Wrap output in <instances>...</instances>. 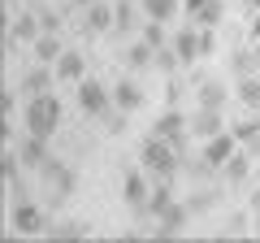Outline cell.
Segmentation results:
<instances>
[{
	"label": "cell",
	"mask_w": 260,
	"mask_h": 243,
	"mask_svg": "<svg viewBox=\"0 0 260 243\" xmlns=\"http://www.w3.org/2000/svg\"><path fill=\"white\" fill-rule=\"evenodd\" d=\"M225 230H230V234H243V230H247V213H234L230 222H225Z\"/></svg>",
	"instance_id": "cell-31"
},
{
	"label": "cell",
	"mask_w": 260,
	"mask_h": 243,
	"mask_svg": "<svg viewBox=\"0 0 260 243\" xmlns=\"http://www.w3.org/2000/svg\"><path fill=\"white\" fill-rule=\"evenodd\" d=\"M18 152H22V165H26V174H39V169L48 165V157H52L44 135H26V139L18 143Z\"/></svg>",
	"instance_id": "cell-13"
},
{
	"label": "cell",
	"mask_w": 260,
	"mask_h": 243,
	"mask_svg": "<svg viewBox=\"0 0 260 243\" xmlns=\"http://www.w3.org/2000/svg\"><path fill=\"white\" fill-rule=\"evenodd\" d=\"M213 48H217V31L200 26V52H204V56H213Z\"/></svg>",
	"instance_id": "cell-30"
},
{
	"label": "cell",
	"mask_w": 260,
	"mask_h": 243,
	"mask_svg": "<svg viewBox=\"0 0 260 243\" xmlns=\"http://www.w3.org/2000/svg\"><path fill=\"white\" fill-rule=\"evenodd\" d=\"M186 222H191V204H182V200H169V204L156 213V234H160V239H169V234H182Z\"/></svg>",
	"instance_id": "cell-10"
},
{
	"label": "cell",
	"mask_w": 260,
	"mask_h": 243,
	"mask_svg": "<svg viewBox=\"0 0 260 243\" xmlns=\"http://www.w3.org/2000/svg\"><path fill=\"white\" fill-rule=\"evenodd\" d=\"M251 165H256V157H251L247 148H239V152H234V157L221 165V178L230 183V187H243V183L251 178Z\"/></svg>",
	"instance_id": "cell-17"
},
{
	"label": "cell",
	"mask_w": 260,
	"mask_h": 243,
	"mask_svg": "<svg viewBox=\"0 0 260 243\" xmlns=\"http://www.w3.org/2000/svg\"><path fill=\"white\" fill-rule=\"evenodd\" d=\"M56 131H61V100H56V92L30 96V100H26V135H44V139H52Z\"/></svg>",
	"instance_id": "cell-2"
},
{
	"label": "cell",
	"mask_w": 260,
	"mask_h": 243,
	"mask_svg": "<svg viewBox=\"0 0 260 243\" xmlns=\"http://www.w3.org/2000/svg\"><path fill=\"white\" fill-rule=\"evenodd\" d=\"M156 70H160V74H178V70H182V56L174 52V44L156 48Z\"/></svg>",
	"instance_id": "cell-28"
},
{
	"label": "cell",
	"mask_w": 260,
	"mask_h": 243,
	"mask_svg": "<svg viewBox=\"0 0 260 243\" xmlns=\"http://www.w3.org/2000/svg\"><path fill=\"white\" fill-rule=\"evenodd\" d=\"M39 9V22H44V31H61V9H52V5H44V0H30Z\"/></svg>",
	"instance_id": "cell-29"
},
{
	"label": "cell",
	"mask_w": 260,
	"mask_h": 243,
	"mask_svg": "<svg viewBox=\"0 0 260 243\" xmlns=\"http://www.w3.org/2000/svg\"><path fill=\"white\" fill-rule=\"evenodd\" d=\"M56 78H61V83H78V78H87V56L78 52V48H65L61 52V61H56Z\"/></svg>",
	"instance_id": "cell-18"
},
{
	"label": "cell",
	"mask_w": 260,
	"mask_h": 243,
	"mask_svg": "<svg viewBox=\"0 0 260 243\" xmlns=\"http://www.w3.org/2000/svg\"><path fill=\"white\" fill-rule=\"evenodd\" d=\"M152 135L169 139V143H174L178 152H186V143L195 139V135H191V117H186L182 109H165V113H160L156 122H152Z\"/></svg>",
	"instance_id": "cell-7"
},
{
	"label": "cell",
	"mask_w": 260,
	"mask_h": 243,
	"mask_svg": "<svg viewBox=\"0 0 260 243\" xmlns=\"http://www.w3.org/2000/svg\"><path fill=\"white\" fill-rule=\"evenodd\" d=\"M9 230L13 234H48L52 230V217H48L44 204L22 196V200H9Z\"/></svg>",
	"instance_id": "cell-3"
},
{
	"label": "cell",
	"mask_w": 260,
	"mask_h": 243,
	"mask_svg": "<svg viewBox=\"0 0 260 243\" xmlns=\"http://www.w3.org/2000/svg\"><path fill=\"white\" fill-rule=\"evenodd\" d=\"M247 44H260V13L247 22Z\"/></svg>",
	"instance_id": "cell-33"
},
{
	"label": "cell",
	"mask_w": 260,
	"mask_h": 243,
	"mask_svg": "<svg viewBox=\"0 0 260 243\" xmlns=\"http://www.w3.org/2000/svg\"><path fill=\"white\" fill-rule=\"evenodd\" d=\"M139 35L148 39L152 48H165L169 39H174V35H169V31H165V22H156V18H148V22H143V31H139Z\"/></svg>",
	"instance_id": "cell-27"
},
{
	"label": "cell",
	"mask_w": 260,
	"mask_h": 243,
	"mask_svg": "<svg viewBox=\"0 0 260 243\" xmlns=\"http://www.w3.org/2000/svg\"><path fill=\"white\" fill-rule=\"evenodd\" d=\"M234 104H243L247 113H260V74L234 78Z\"/></svg>",
	"instance_id": "cell-21"
},
{
	"label": "cell",
	"mask_w": 260,
	"mask_h": 243,
	"mask_svg": "<svg viewBox=\"0 0 260 243\" xmlns=\"http://www.w3.org/2000/svg\"><path fill=\"white\" fill-rule=\"evenodd\" d=\"M39 178L48 183V208H61L78 187V169L65 165V161H56V157H48V165L39 169Z\"/></svg>",
	"instance_id": "cell-4"
},
{
	"label": "cell",
	"mask_w": 260,
	"mask_h": 243,
	"mask_svg": "<svg viewBox=\"0 0 260 243\" xmlns=\"http://www.w3.org/2000/svg\"><path fill=\"white\" fill-rule=\"evenodd\" d=\"M126 66L130 70H148V66H156V48L148 44V39H130V48H126Z\"/></svg>",
	"instance_id": "cell-22"
},
{
	"label": "cell",
	"mask_w": 260,
	"mask_h": 243,
	"mask_svg": "<svg viewBox=\"0 0 260 243\" xmlns=\"http://www.w3.org/2000/svg\"><path fill=\"white\" fill-rule=\"evenodd\" d=\"M52 239H83V234H91V226L87 222H52Z\"/></svg>",
	"instance_id": "cell-26"
},
{
	"label": "cell",
	"mask_w": 260,
	"mask_h": 243,
	"mask_svg": "<svg viewBox=\"0 0 260 243\" xmlns=\"http://www.w3.org/2000/svg\"><path fill=\"white\" fill-rule=\"evenodd\" d=\"M239 9L247 13V22H251V18H256V13H260V0H239Z\"/></svg>",
	"instance_id": "cell-34"
},
{
	"label": "cell",
	"mask_w": 260,
	"mask_h": 243,
	"mask_svg": "<svg viewBox=\"0 0 260 243\" xmlns=\"http://www.w3.org/2000/svg\"><path fill=\"white\" fill-rule=\"evenodd\" d=\"M121 200H126V208L139 222H148V200H152V178H148V169H126V178H121Z\"/></svg>",
	"instance_id": "cell-5"
},
{
	"label": "cell",
	"mask_w": 260,
	"mask_h": 243,
	"mask_svg": "<svg viewBox=\"0 0 260 243\" xmlns=\"http://www.w3.org/2000/svg\"><path fill=\"white\" fill-rule=\"evenodd\" d=\"M139 5H143V13L156 18V22H169L178 9H182V0H139Z\"/></svg>",
	"instance_id": "cell-24"
},
{
	"label": "cell",
	"mask_w": 260,
	"mask_h": 243,
	"mask_svg": "<svg viewBox=\"0 0 260 243\" xmlns=\"http://www.w3.org/2000/svg\"><path fill=\"white\" fill-rule=\"evenodd\" d=\"M195 104L200 109H225L230 104V87L217 83V78H204V83L195 87Z\"/></svg>",
	"instance_id": "cell-19"
},
{
	"label": "cell",
	"mask_w": 260,
	"mask_h": 243,
	"mask_svg": "<svg viewBox=\"0 0 260 243\" xmlns=\"http://www.w3.org/2000/svg\"><path fill=\"white\" fill-rule=\"evenodd\" d=\"M78 109L87 113V117H104V113L113 109V87H104L95 74H87V78H78Z\"/></svg>",
	"instance_id": "cell-6"
},
{
	"label": "cell",
	"mask_w": 260,
	"mask_h": 243,
	"mask_svg": "<svg viewBox=\"0 0 260 243\" xmlns=\"http://www.w3.org/2000/svg\"><path fill=\"white\" fill-rule=\"evenodd\" d=\"M113 13H117V35H135V5L130 0H113Z\"/></svg>",
	"instance_id": "cell-25"
},
{
	"label": "cell",
	"mask_w": 260,
	"mask_h": 243,
	"mask_svg": "<svg viewBox=\"0 0 260 243\" xmlns=\"http://www.w3.org/2000/svg\"><path fill=\"white\" fill-rule=\"evenodd\" d=\"M5 31H9V35L18 39V44H35V39L44 35V22H39V9H35V5L18 9V13L9 18V26H5Z\"/></svg>",
	"instance_id": "cell-9"
},
{
	"label": "cell",
	"mask_w": 260,
	"mask_h": 243,
	"mask_svg": "<svg viewBox=\"0 0 260 243\" xmlns=\"http://www.w3.org/2000/svg\"><path fill=\"white\" fill-rule=\"evenodd\" d=\"M221 131H225L221 109H195V113H191V135H195L200 143L213 139V135H221Z\"/></svg>",
	"instance_id": "cell-14"
},
{
	"label": "cell",
	"mask_w": 260,
	"mask_h": 243,
	"mask_svg": "<svg viewBox=\"0 0 260 243\" xmlns=\"http://www.w3.org/2000/svg\"><path fill=\"white\" fill-rule=\"evenodd\" d=\"M239 148H243V143H239V135H234V131H221V135H213V139H204L200 157H204V165L221 169V165H225V161H230Z\"/></svg>",
	"instance_id": "cell-8"
},
{
	"label": "cell",
	"mask_w": 260,
	"mask_h": 243,
	"mask_svg": "<svg viewBox=\"0 0 260 243\" xmlns=\"http://www.w3.org/2000/svg\"><path fill=\"white\" fill-rule=\"evenodd\" d=\"M113 104L126 109V113L143 109V87L135 83V78H117V83H113Z\"/></svg>",
	"instance_id": "cell-20"
},
{
	"label": "cell",
	"mask_w": 260,
	"mask_h": 243,
	"mask_svg": "<svg viewBox=\"0 0 260 243\" xmlns=\"http://www.w3.org/2000/svg\"><path fill=\"white\" fill-rule=\"evenodd\" d=\"M95 0H70V9H91Z\"/></svg>",
	"instance_id": "cell-35"
},
{
	"label": "cell",
	"mask_w": 260,
	"mask_h": 243,
	"mask_svg": "<svg viewBox=\"0 0 260 243\" xmlns=\"http://www.w3.org/2000/svg\"><path fill=\"white\" fill-rule=\"evenodd\" d=\"M243 148H247V152H251V157H256V161H260V131H256V135H247V139H243Z\"/></svg>",
	"instance_id": "cell-32"
},
{
	"label": "cell",
	"mask_w": 260,
	"mask_h": 243,
	"mask_svg": "<svg viewBox=\"0 0 260 243\" xmlns=\"http://www.w3.org/2000/svg\"><path fill=\"white\" fill-rule=\"evenodd\" d=\"M139 161H143V169H148L152 178H174L178 169H182V152L169 139H160V135H148V139H143Z\"/></svg>",
	"instance_id": "cell-1"
},
{
	"label": "cell",
	"mask_w": 260,
	"mask_h": 243,
	"mask_svg": "<svg viewBox=\"0 0 260 243\" xmlns=\"http://www.w3.org/2000/svg\"><path fill=\"white\" fill-rule=\"evenodd\" d=\"M61 52H65V44H61V31H44V35L30 44V56H35L39 66H56L61 61Z\"/></svg>",
	"instance_id": "cell-16"
},
{
	"label": "cell",
	"mask_w": 260,
	"mask_h": 243,
	"mask_svg": "<svg viewBox=\"0 0 260 243\" xmlns=\"http://www.w3.org/2000/svg\"><path fill=\"white\" fill-rule=\"evenodd\" d=\"M83 31L87 35H109V31H117V13H113L109 0H95L91 9H83Z\"/></svg>",
	"instance_id": "cell-12"
},
{
	"label": "cell",
	"mask_w": 260,
	"mask_h": 243,
	"mask_svg": "<svg viewBox=\"0 0 260 243\" xmlns=\"http://www.w3.org/2000/svg\"><path fill=\"white\" fill-rule=\"evenodd\" d=\"M169 44H174V52L182 56V66H195V61L204 56V52H200V26H195V22H191V26H182V31H174Z\"/></svg>",
	"instance_id": "cell-15"
},
{
	"label": "cell",
	"mask_w": 260,
	"mask_h": 243,
	"mask_svg": "<svg viewBox=\"0 0 260 243\" xmlns=\"http://www.w3.org/2000/svg\"><path fill=\"white\" fill-rule=\"evenodd\" d=\"M61 83V78H56V70L52 66H30L26 74H22V83H18V92H22V100H30V96H44V92H52V87Z\"/></svg>",
	"instance_id": "cell-11"
},
{
	"label": "cell",
	"mask_w": 260,
	"mask_h": 243,
	"mask_svg": "<svg viewBox=\"0 0 260 243\" xmlns=\"http://www.w3.org/2000/svg\"><path fill=\"white\" fill-rule=\"evenodd\" d=\"M221 18H225V5L221 0H204V5H200V13H195V26H208V31H217L221 26Z\"/></svg>",
	"instance_id": "cell-23"
}]
</instances>
